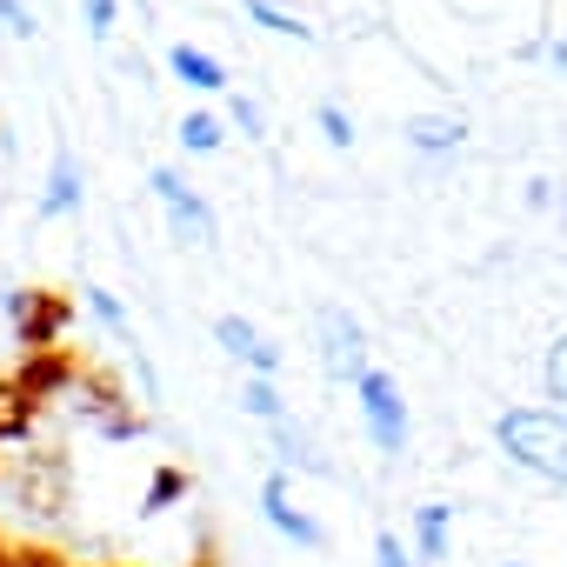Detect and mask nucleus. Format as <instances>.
I'll return each mask as SVG.
<instances>
[{
	"mask_svg": "<svg viewBox=\"0 0 567 567\" xmlns=\"http://www.w3.org/2000/svg\"><path fill=\"white\" fill-rule=\"evenodd\" d=\"M21 567H81V560H68V554L48 547V540H28V547H21Z\"/></svg>",
	"mask_w": 567,
	"mask_h": 567,
	"instance_id": "nucleus-22",
	"label": "nucleus"
},
{
	"mask_svg": "<svg viewBox=\"0 0 567 567\" xmlns=\"http://www.w3.org/2000/svg\"><path fill=\"white\" fill-rule=\"evenodd\" d=\"M0 21H8V34H34V8H21V0H0Z\"/></svg>",
	"mask_w": 567,
	"mask_h": 567,
	"instance_id": "nucleus-25",
	"label": "nucleus"
},
{
	"mask_svg": "<svg viewBox=\"0 0 567 567\" xmlns=\"http://www.w3.org/2000/svg\"><path fill=\"white\" fill-rule=\"evenodd\" d=\"M540 388H547V401L567 408V334H554V348H547V361H540Z\"/></svg>",
	"mask_w": 567,
	"mask_h": 567,
	"instance_id": "nucleus-15",
	"label": "nucleus"
},
{
	"mask_svg": "<svg viewBox=\"0 0 567 567\" xmlns=\"http://www.w3.org/2000/svg\"><path fill=\"white\" fill-rule=\"evenodd\" d=\"M234 127H240V134H260V107L240 101V94H234Z\"/></svg>",
	"mask_w": 567,
	"mask_h": 567,
	"instance_id": "nucleus-27",
	"label": "nucleus"
},
{
	"mask_svg": "<svg viewBox=\"0 0 567 567\" xmlns=\"http://www.w3.org/2000/svg\"><path fill=\"white\" fill-rule=\"evenodd\" d=\"M247 14H254V21H260L267 34H288V41H315V34H308V28L295 21V14H280V8H267V0H247Z\"/></svg>",
	"mask_w": 567,
	"mask_h": 567,
	"instance_id": "nucleus-19",
	"label": "nucleus"
},
{
	"mask_svg": "<svg viewBox=\"0 0 567 567\" xmlns=\"http://www.w3.org/2000/svg\"><path fill=\"white\" fill-rule=\"evenodd\" d=\"M87 34H94V41L114 34V0H87Z\"/></svg>",
	"mask_w": 567,
	"mask_h": 567,
	"instance_id": "nucleus-24",
	"label": "nucleus"
},
{
	"mask_svg": "<svg viewBox=\"0 0 567 567\" xmlns=\"http://www.w3.org/2000/svg\"><path fill=\"white\" fill-rule=\"evenodd\" d=\"M240 408H247L254 421H280V394H274V374H254V381H247V394H240Z\"/></svg>",
	"mask_w": 567,
	"mask_h": 567,
	"instance_id": "nucleus-17",
	"label": "nucleus"
},
{
	"mask_svg": "<svg viewBox=\"0 0 567 567\" xmlns=\"http://www.w3.org/2000/svg\"><path fill=\"white\" fill-rule=\"evenodd\" d=\"M187 494V467H154V481H147V501H141V514H161V507H174Z\"/></svg>",
	"mask_w": 567,
	"mask_h": 567,
	"instance_id": "nucleus-14",
	"label": "nucleus"
},
{
	"mask_svg": "<svg viewBox=\"0 0 567 567\" xmlns=\"http://www.w3.org/2000/svg\"><path fill=\"white\" fill-rule=\"evenodd\" d=\"M181 147L214 154V147H220V121H214V114H187V121H181Z\"/></svg>",
	"mask_w": 567,
	"mask_h": 567,
	"instance_id": "nucleus-20",
	"label": "nucleus"
},
{
	"mask_svg": "<svg viewBox=\"0 0 567 567\" xmlns=\"http://www.w3.org/2000/svg\"><path fill=\"white\" fill-rule=\"evenodd\" d=\"M274 434H280V454H288L295 467H308V474H328V461H321V454L308 447V434H295L288 421H274Z\"/></svg>",
	"mask_w": 567,
	"mask_h": 567,
	"instance_id": "nucleus-18",
	"label": "nucleus"
},
{
	"mask_svg": "<svg viewBox=\"0 0 567 567\" xmlns=\"http://www.w3.org/2000/svg\"><path fill=\"white\" fill-rule=\"evenodd\" d=\"M194 567H220V560H214V554H200V560H194Z\"/></svg>",
	"mask_w": 567,
	"mask_h": 567,
	"instance_id": "nucleus-30",
	"label": "nucleus"
},
{
	"mask_svg": "<svg viewBox=\"0 0 567 567\" xmlns=\"http://www.w3.org/2000/svg\"><path fill=\"white\" fill-rule=\"evenodd\" d=\"M321 134H328L334 147H348V141H354V121H348L341 107H321Z\"/></svg>",
	"mask_w": 567,
	"mask_h": 567,
	"instance_id": "nucleus-23",
	"label": "nucleus"
},
{
	"mask_svg": "<svg viewBox=\"0 0 567 567\" xmlns=\"http://www.w3.org/2000/svg\"><path fill=\"white\" fill-rule=\"evenodd\" d=\"M0 567H21V540H8V534H0Z\"/></svg>",
	"mask_w": 567,
	"mask_h": 567,
	"instance_id": "nucleus-29",
	"label": "nucleus"
},
{
	"mask_svg": "<svg viewBox=\"0 0 567 567\" xmlns=\"http://www.w3.org/2000/svg\"><path fill=\"white\" fill-rule=\"evenodd\" d=\"M74 207H81V167H74V154L61 147V154H54V174H48V194H41V214L61 220V214H74Z\"/></svg>",
	"mask_w": 567,
	"mask_h": 567,
	"instance_id": "nucleus-12",
	"label": "nucleus"
},
{
	"mask_svg": "<svg viewBox=\"0 0 567 567\" xmlns=\"http://www.w3.org/2000/svg\"><path fill=\"white\" fill-rule=\"evenodd\" d=\"M8 315H14L21 348H54L74 328V301L61 288H21V295H8Z\"/></svg>",
	"mask_w": 567,
	"mask_h": 567,
	"instance_id": "nucleus-3",
	"label": "nucleus"
},
{
	"mask_svg": "<svg viewBox=\"0 0 567 567\" xmlns=\"http://www.w3.org/2000/svg\"><path fill=\"white\" fill-rule=\"evenodd\" d=\"M147 187H154V194H161V207L174 214V234H181V240H194V247H207V240H214V207H207V200H200L174 167H154V174H147Z\"/></svg>",
	"mask_w": 567,
	"mask_h": 567,
	"instance_id": "nucleus-5",
	"label": "nucleus"
},
{
	"mask_svg": "<svg viewBox=\"0 0 567 567\" xmlns=\"http://www.w3.org/2000/svg\"><path fill=\"white\" fill-rule=\"evenodd\" d=\"M247 368H254V374H274V368H280V348H274V341H260V348L247 354Z\"/></svg>",
	"mask_w": 567,
	"mask_h": 567,
	"instance_id": "nucleus-28",
	"label": "nucleus"
},
{
	"mask_svg": "<svg viewBox=\"0 0 567 567\" xmlns=\"http://www.w3.org/2000/svg\"><path fill=\"white\" fill-rule=\"evenodd\" d=\"M167 68H174V74H181L187 87H200V94H220V87H227V68H220L214 54H200V48H187V41H181V48L167 54Z\"/></svg>",
	"mask_w": 567,
	"mask_h": 567,
	"instance_id": "nucleus-10",
	"label": "nucleus"
},
{
	"mask_svg": "<svg viewBox=\"0 0 567 567\" xmlns=\"http://www.w3.org/2000/svg\"><path fill=\"white\" fill-rule=\"evenodd\" d=\"M81 368H87V361H81L74 348H61V341H54V348H21V368H14V374H21L41 401H61V394H74Z\"/></svg>",
	"mask_w": 567,
	"mask_h": 567,
	"instance_id": "nucleus-7",
	"label": "nucleus"
},
{
	"mask_svg": "<svg viewBox=\"0 0 567 567\" xmlns=\"http://www.w3.org/2000/svg\"><path fill=\"white\" fill-rule=\"evenodd\" d=\"M447 501H427L421 514H414V540H421V560H447Z\"/></svg>",
	"mask_w": 567,
	"mask_h": 567,
	"instance_id": "nucleus-13",
	"label": "nucleus"
},
{
	"mask_svg": "<svg viewBox=\"0 0 567 567\" xmlns=\"http://www.w3.org/2000/svg\"><path fill=\"white\" fill-rule=\"evenodd\" d=\"M354 388H361V421H368L374 447H381V454H401V447H408V408H401V388H394L381 368H368Z\"/></svg>",
	"mask_w": 567,
	"mask_h": 567,
	"instance_id": "nucleus-4",
	"label": "nucleus"
},
{
	"mask_svg": "<svg viewBox=\"0 0 567 567\" xmlns=\"http://www.w3.org/2000/svg\"><path fill=\"white\" fill-rule=\"evenodd\" d=\"M41 421V394L21 381V374H0V447L8 441H28Z\"/></svg>",
	"mask_w": 567,
	"mask_h": 567,
	"instance_id": "nucleus-9",
	"label": "nucleus"
},
{
	"mask_svg": "<svg viewBox=\"0 0 567 567\" xmlns=\"http://www.w3.org/2000/svg\"><path fill=\"white\" fill-rule=\"evenodd\" d=\"M560 227H567V194H560Z\"/></svg>",
	"mask_w": 567,
	"mask_h": 567,
	"instance_id": "nucleus-31",
	"label": "nucleus"
},
{
	"mask_svg": "<svg viewBox=\"0 0 567 567\" xmlns=\"http://www.w3.org/2000/svg\"><path fill=\"white\" fill-rule=\"evenodd\" d=\"M260 514L288 534V540H301V547H328V534H321V520H308L301 507H288V474H267V487H260Z\"/></svg>",
	"mask_w": 567,
	"mask_h": 567,
	"instance_id": "nucleus-8",
	"label": "nucleus"
},
{
	"mask_svg": "<svg viewBox=\"0 0 567 567\" xmlns=\"http://www.w3.org/2000/svg\"><path fill=\"white\" fill-rule=\"evenodd\" d=\"M374 567H408V554H401V534H381V540H374Z\"/></svg>",
	"mask_w": 567,
	"mask_h": 567,
	"instance_id": "nucleus-26",
	"label": "nucleus"
},
{
	"mask_svg": "<svg viewBox=\"0 0 567 567\" xmlns=\"http://www.w3.org/2000/svg\"><path fill=\"white\" fill-rule=\"evenodd\" d=\"M461 134H467V127H461L454 114H414V121H408V147H421V154H454Z\"/></svg>",
	"mask_w": 567,
	"mask_h": 567,
	"instance_id": "nucleus-11",
	"label": "nucleus"
},
{
	"mask_svg": "<svg viewBox=\"0 0 567 567\" xmlns=\"http://www.w3.org/2000/svg\"><path fill=\"white\" fill-rule=\"evenodd\" d=\"M214 341H220L227 354H240V361H247V354L260 348V334H254V328H247L240 315H220V321H214Z\"/></svg>",
	"mask_w": 567,
	"mask_h": 567,
	"instance_id": "nucleus-16",
	"label": "nucleus"
},
{
	"mask_svg": "<svg viewBox=\"0 0 567 567\" xmlns=\"http://www.w3.org/2000/svg\"><path fill=\"white\" fill-rule=\"evenodd\" d=\"M74 394H81V414L94 421V434H107V441H134V434H147V414L127 401V388H121L114 368L87 361L81 381H74Z\"/></svg>",
	"mask_w": 567,
	"mask_h": 567,
	"instance_id": "nucleus-2",
	"label": "nucleus"
},
{
	"mask_svg": "<svg viewBox=\"0 0 567 567\" xmlns=\"http://www.w3.org/2000/svg\"><path fill=\"white\" fill-rule=\"evenodd\" d=\"M494 441L514 467L567 487V408H507L494 421Z\"/></svg>",
	"mask_w": 567,
	"mask_h": 567,
	"instance_id": "nucleus-1",
	"label": "nucleus"
},
{
	"mask_svg": "<svg viewBox=\"0 0 567 567\" xmlns=\"http://www.w3.org/2000/svg\"><path fill=\"white\" fill-rule=\"evenodd\" d=\"M321 361H328V374H348V381H361L368 374V341H361V321L348 315V308H321Z\"/></svg>",
	"mask_w": 567,
	"mask_h": 567,
	"instance_id": "nucleus-6",
	"label": "nucleus"
},
{
	"mask_svg": "<svg viewBox=\"0 0 567 567\" xmlns=\"http://www.w3.org/2000/svg\"><path fill=\"white\" fill-rule=\"evenodd\" d=\"M87 308H94V315H101V321H107L114 334H127V315H121V301H114L107 288H87Z\"/></svg>",
	"mask_w": 567,
	"mask_h": 567,
	"instance_id": "nucleus-21",
	"label": "nucleus"
}]
</instances>
